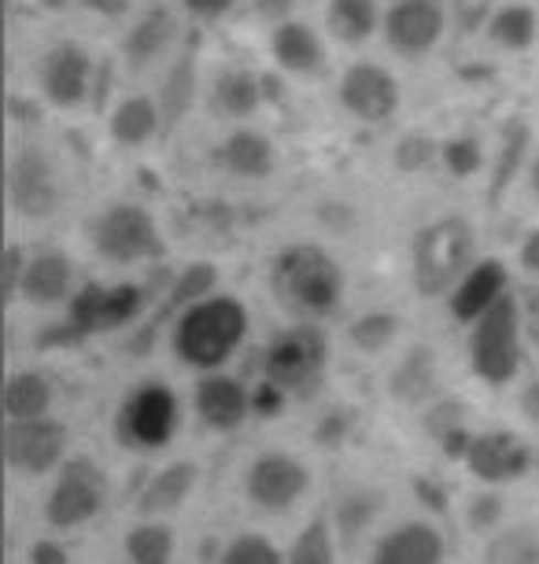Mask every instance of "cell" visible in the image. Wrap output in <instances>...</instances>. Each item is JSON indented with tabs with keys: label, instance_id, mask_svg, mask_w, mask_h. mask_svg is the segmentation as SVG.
<instances>
[{
	"label": "cell",
	"instance_id": "6da1fadb",
	"mask_svg": "<svg viewBox=\"0 0 539 564\" xmlns=\"http://www.w3.org/2000/svg\"><path fill=\"white\" fill-rule=\"evenodd\" d=\"M410 259H414L410 276H414L418 295H425V300L451 295L462 284V276L477 265V229L462 215L429 221L414 237Z\"/></svg>",
	"mask_w": 539,
	"mask_h": 564
},
{
	"label": "cell",
	"instance_id": "7a4b0ae2",
	"mask_svg": "<svg viewBox=\"0 0 539 564\" xmlns=\"http://www.w3.org/2000/svg\"><path fill=\"white\" fill-rule=\"evenodd\" d=\"M248 311L234 295H207L182 311L174 325V350L193 369H218L245 344Z\"/></svg>",
	"mask_w": 539,
	"mask_h": 564
},
{
	"label": "cell",
	"instance_id": "3957f363",
	"mask_svg": "<svg viewBox=\"0 0 539 564\" xmlns=\"http://www.w3.org/2000/svg\"><path fill=\"white\" fill-rule=\"evenodd\" d=\"M273 292L292 314L325 317L341 306L344 273L319 243H292L273 262Z\"/></svg>",
	"mask_w": 539,
	"mask_h": 564
},
{
	"label": "cell",
	"instance_id": "277c9868",
	"mask_svg": "<svg viewBox=\"0 0 539 564\" xmlns=\"http://www.w3.org/2000/svg\"><path fill=\"white\" fill-rule=\"evenodd\" d=\"M470 366L492 388L510 384L521 369V328L525 314L514 292H506L492 311H484L470 325Z\"/></svg>",
	"mask_w": 539,
	"mask_h": 564
},
{
	"label": "cell",
	"instance_id": "5b68a950",
	"mask_svg": "<svg viewBox=\"0 0 539 564\" xmlns=\"http://www.w3.org/2000/svg\"><path fill=\"white\" fill-rule=\"evenodd\" d=\"M93 248L104 262L133 265L163 254V232L155 218L137 204H115L93 221Z\"/></svg>",
	"mask_w": 539,
	"mask_h": 564
},
{
	"label": "cell",
	"instance_id": "8992f818",
	"mask_svg": "<svg viewBox=\"0 0 539 564\" xmlns=\"http://www.w3.org/2000/svg\"><path fill=\"white\" fill-rule=\"evenodd\" d=\"M325 358H330V339L319 325L303 322L273 336L262 358V380L278 384L281 391H300L322 377Z\"/></svg>",
	"mask_w": 539,
	"mask_h": 564
},
{
	"label": "cell",
	"instance_id": "52a82bcc",
	"mask_svg": "<svg viewBox=\"0 0 539 564\" xmlns=\"http://www.w3.org/2000/svg\"><path fill=\"white\" fill-rule=\"evenodd\" d=\"M8 204L19 218L45 221L63 204L56 163L41 144H23L8 163Z\"/></svg>",
	"mask_w": 539,
	"mask_h": 564
},
{
	"label": "cell",
	"instance_id": "ba28073f",
	"mask_svg": "<svg viewBox=\"0 0 539 564\" xmlns=\"http://www.w3.org/2000/svg\"><path fill=\"white\" fill-rule=\"evenodd\" d=\"M104 498H108V480H104L100 465L89 457H74V462H63L56 484H52L45 517L60 531L82 528L104 509Z\"/></svg>",
	"mask_w": 539,
	"mask_h": 564
},
{
	"label": "cell",
	"instance_id": "9c48e42d",
	"mask_svg": "<svg viewBox=\"0 0 539 564\" xmlns=\"http://www.w3.org/2000/svg\"><path fill=\"white\" fill-rule=\"evenodd\" d=\"M144 311V292L137 284H86L71 300L67 333L71 336H100L111 328L130 325Z\"/></svg>",
	"mask_w": 539,
	"mask_h": 564
},
{
	"label": "cell",
	"instance_id": "30bf717a",
	"mask_svg": "<svg viewBox=\"0 0 539 564\" xmlns=\"http://www.w3.org/2000/svg\"><path fill=\"white\" fill-rule=\"evenodd\" d=\"M177 429V399L166 384H144L137 388L115 421V432L126 446L137 451H155L174 435Z\"/></svg>",
	"mask_w": 539,
	"mask_h": 564
},
{
	"label": "cell",
	"instance_id": "8fae6325",
	"mask_svg": "<svg viewBox=\"0 0 539 564\" xmlns=\"http://www.w3.org/2000/svg\"><path fill=\"white\" fill-rule=\"evenodd\" d=\"M67 457V429L52 417L34 421H8L4 429V462L19 476H45L63 468Z\"/></svg>",
	"mask_w": 539,
	"mask_h": 564
},
{
	"label": "cell",
	"instance_id": "7c38bea8",
	"mask_svg": "<svg viewBox=\"0 0 539 564\" xmlns=\"http://www.w3.org/2000/svg\"><path fill=\"white\" fill-rule=\"evenodd\" d=\"M448 8L443 0H396L385 12V41L399 56H425L448 30Z\"/></svg>",
	"mask_w": 539,
	"mask_h": 564
},
{
	"label": "cell",
	"instance_id": "4fadbf2b",
	"mask_svg": "<svg viewBox=\"0 0 539 564\" xmlns=\"http://www.w3.org/2000/svg\"><path fill=\"white\" fill-rule=\"evenodd\" d=\"M306 487H311V468L292 454H259L248 468V498L270 513L295 506L306 495Z\"/></svg>",
	"mask_w": 539,
	"mask_h": 564
},
{
	"label": "cell",
	"instance_id": "5bb4252c",
	"mask_svg": "<svg viewBox=\"0 0 539 564\" xmlns=\"http://www.w3.org/2000/svg\"><path fill=\"white\" fill-rule=\"evenodd\" d=\"M399 100H403V93H399L396 74H388L385 67H377V63H355V67L344 70L341 104L352 119L369 122V126L388 122L399 111Z\"/></svg>",
	"mask_w": 539,
	"mask_h": 564
},
{
	"label": "cell",
	"instance_id": "9a60e30c",
	"mask_svg": "<svg viewBox=\"0 0 539 564\" xmlns=\"http://www.w3.org/2000/svg\"><path fill=\"white\" fill-rule=\"evenodd\" d=\"M93 56L78 41H60L41 59V93L56 108H78L93 89Z\"/></svg>",
	"mask_w": 539,
	"mask_h": 564
},
{
	"label": "cell",
	"instance_id": "2e32d148",
	"mask_svg": "<svg viewBox=\"0 0 539 564\" xmlns=\"http://www.w3.org/2000/svg\"><path fill=\"white\" fill-rule=\"evenodd\" d=\"M528 462L532 454L514 432H481L466 440V465L484 484H510L525 476Z\"/></svg>",
	"mask_w": 539,
	"mask_h": 564
},
{
	"label": "cell",
	"instance_id": "e0dca14e",
	"mask_svg": "<svg viewBox=\"0 0 539 564\" xmlns=\"http://www.w3.org/2000/svg\"><path fill=\"white\" fill-rule=\"evenodd\" d=\"M177 34H182V23L166 4H152L148 12L137 15V23L126 30L122 41V59L130 63L133 70H148L155 67L166 52L177 45Z\"/></svg>",
	"mask_w": 539,
	"mask_h": 564
},
{
	"label": "cell",
	"instance_id": "ac0fdd59",
	"mask_svg": "<svg viewBox=\"0 0 539 564\" xmlns=\"http://www.w3.org/2000/svg\"><path fill=\"white\" fill-rule=\"evenodd\" d=\"M251 410V395L237 384L234 377H222V372H211L196 384V413L207 429L215 432H234L240 421L248 417Z\"/></svg>",
	"mask_w": 539,
	"mask_h": 564
},
{
	"label": "cell",
	"instance_id": "d6986e66",
	"mask_svg": "<svg viewBox=\"0 0 539 564\" xmlns=\"http://www.w3.org/2000/svg\"><path fill=\"white\" fill-rule=\"evenodd\" d=\"M506 292H510L506 289V265L495 259H484L473 265V270L462 276L459 289L451 292V314L459 317V322L473 325L484 311H492Z\"/></svg>",
	"mask_w": 539,
	"mask_h": 564
},
{
	"label": "cell",
	"instance_id": "ffe728a7",
	"mask_svg": "<svg viewBox=\"0 0 539 564\" xmlns=\"http://www.w3.org/2000/svg\"><path fill=\"white\" fill-rule=\"evenodd\" d=\"M74 289V262L63 251H37L30 254L26 276H23V295L30 306H56Z\"/></svg>",
	"mask_w": 539,
	"mask_h": 564
},
{
	"label": "cell",
	"instance_id": "44dd1931",
	"mask_svg": "<svg viewBox=\"0 0 539 564\" xmlns=\"http://www.w3.org/2000/svg\"><path fill=\"white\" fill-rule=\"evenodd\" d=\"M443 561V539L432 524H399L377 542L374 564H440Z\"/></svg>",
	"mask_w": 539,
	"mask_h": 564
},
{
	"label": "cell",
	"instance_id": "7402d4cb",
	"mask_svg": "<svg viewBox=\"0 0 539 564\" xmlns=\"http://www.w3.org/2000/svg\"><path fill=\"white\" fill-rule=\"evenodd\" d=\"M270 52L278 59V67H284L289 74H319L325 63V45L319 30L300 23V19H289V23L273 30Z\"/></svg>",
	"mask_w": 539,
	"mask_h": 564
},
{
	"label": "cell",
	"instance_id": "603a6c76",
	"mask_svg": "<svg viewBox=\"0 0 539 564\" xmlns=\"http://www.w3.org/2000/svg\"><path fill=\"white\" fill-rule=\"evenodd\" d=\"M196 465L193 462H171L163 465L152 480L144 484L141 498H137V513L141 517H160V513H174L188 502L196 487Z\"/></svg>",
	"mask_w": 539,
	"mask_h": 564
},
{
	"label": "cell",
	"instance_id": "cb8c5ba5",
	"mask_svg": "<svg viewBox=\"0 0 539 564\" xmlns=\"http://www.w3.org/2000/svg\"><path fill=\"white\" fill-rule=\"evenodd\" d=\"M218 163L234 177L259 181L273 174V144L256 130H234L218 148Z\"/></svg>",
	"mask_w": 539,
	"mask_h": 564
},
{
	"label": "cell",
	"instance_id": "d4e9b609",
	"mask_svg": "<svg viewBox=\"0 0 539 564\" xmlns=\"http://www.w3.org/2000/svg\"><path fill=\"white\" fill-rule=\"evenodd\" d=\"M163 126V111H160V100L155 97H144V93H137V97H126L119 108L111 111V141L115 144H126V148H141L152 141L155 133H160Z\"/></svg>",
	"mask_w": 539,
	"mask_h": 564
},
{
	"label": "cell",
	"instance_id": "484cf974",
	"mask_svg": "<svg viewBox=\"0 0 539 564\" xmlns=\"http://www.w3.org/2000/svg\"><path fill=\"white\" fill-rule=\"evenodd\" d=\"M488 41L503 52H525L536 45L539 37V12L525 0H514V4H499L495 15L488 19Z\"/></svg>",
	"mask_w": 539,
	"mask_h": 564
},
{
	"label": "cell",
	"instance_id": "4316f807",
	"mask_svg": "<svg viewBox=\"0 0 539 564\" xmlns=\"http://www.w3.org/2000/svg\"><path fill=\"white\" fill-rule=\"evenodd\" d=\"M211 97H215L218 111L226 115V119L245 122V119H251V115L259 111L262 82L251 70H245V67H229V70H222L218 78H215V89H211Z\"/></svg>",
	"mask_w": 539,
	"mask_h": 564
},
{
	"label": "cell",
	"instance_id": "83f0119b",
	"mask_svg": "<svg viewBox=\"0 0 539 564\" xmlns=\"http://www.w3.org/2000/svg\"><path fill=\"white\" fill-rule=\"evenodd\" d=\"M528 152H532V133H528V126L521 119H510L503 126L499 155H495V170H492V193H488L492 204L514 185V177L521 174L528 163H532Z\"/></svg>",
	"mask_w": 539,
	"mask_h": 564
},
{
	"label": "cell",
	"instance_id": "f1b7e54d",
	"mask_svg": "<svg viewBox=\"0 0 539 564\" xmlns=\"http://www.w3.org/2000/svg\"><path fill=\"white\" fill-rule=\"evenodd\" d=\"M52 406V384L41 372H12L4 384V413L8 421H34L48 417Z\"/></svg>",
	"mask_w": 539,
	"mask_h": 564
},
{
	"label": "cell",
	"instance_id": "f546056e",
	"mask_svg": "<svg viewBox=\"0 0 539 564\" xmlns=\"http://www.w3.org/2000/svg\"><path fill=\"white\" fill-rule=\"evenodd\" d=\"M377 0H330V30L344 45H363L377 34Z\"/></svg>",
	"mask_w": 539,
	"mask_h": 564
},
{
	"label": "cell",
	"instance_id": "4dcf8cb0",
	"mask_svg": "<svg viewBox=\"0 0 539 564\" xmlns=\"http://www.w3.org/2000/svg\"><path fill=\"white\" fill-rule=\"evenodd\" d=\"M484 564H539V531L528 524L499 528L484 550Z\"/></svg>",
	"mask_w": 539,
	"mask_h": 564
},
{
	"label": "cell",
	"instance_id": "1f68e13d",
	"mask_svg": "<svg viewBox=\"0 0 539 564\" xmlns=\"http://www.w3.org/2000/svg\"><path fill=\"white\" fill-rule=\"evenodd\" d=\"M193 97H196V63L193 56H182L171 67L163 82V93L160 100V111H163V126H174L177 119H185V111L193 108Z\"/></svg>",
	"mask_w": 539,
	"mask_h": 564
},
{
	"label": "cell",
	"instance_id": "d6a6232c",
	"mask_svg": "<svg viewBox=\"0 0 539 564\" xmlns=\"http://www.w3.org/2000/svg\"><path fill=\"white\" fill-rule=\"evenodd\" d=\"M126 557L130 564H174V531L166 524H137L126 535Z\"/></svg>",
	"mask_w": 539,
	"mask_h": 564
},
{
	"label": "cell",
	"instance_id": "836d02e7",
	"mask_svg": "<svg viewBox=\"0 0 539 564\" xmlns=\"http://www.w3.org/2000/svg\"><path fill=\"white\" fill-rule=\"evenodd\" d=\"M284 564H336V542L333 528L325 520H311L300 535H295Z\"/></svg>",
	"mask_w": 539,
	"mask_h": 564
},
{
	"label": "cell",
	"instance_id": "e575fe53",
	"mask_svg": "<svg viewBox=\"0 0 539 564\" xmlns=\"http://www.w3.org/2000/svg\"><path fill=\"white\" fill-rule=\"evenodd\" d=\"M392 391L407 402H418L429 395L432 391V350L429 347H414L403 358V366H399L392 377Z\"/></svg>",
	"mask_w": 539,
	"mask_h": 564
},
{
	"label": "cell",
	"instance_id": "d590c367",
	"mask_svg": "<svg viewBox=\"0 0 539 564\" xmlns=\"http://www.w3.org/2000/svg\"><path fill=\"white\" fill-rule=\"evenodd\" d=\"M396 314H385V311H369L363 317H355L352 328H347V339L358 347V350H366V355H380L388 344L396 339Z\"/></svg>",
	"mask_w": 539,
	"mask_h": 564
},
{
	"label": "cell",
	"instance_id": "8d00e7d4",
	"mask_svg": "<svg viewBox=\"0 0 539 564\" xmlns=\"http://www.w3.org/2000/svg\"><path fill=\"white\" fill-rule=\"evenodd\" d=\"M380 506H385V498L377 491H366V487H358V491L344 495L341 509H336V524L347 539L352 535H363V531L374 524V517L380 513Z\"/></svg>",
	"mask_w": 539,
	"mask_h": 564
},
{
	"label": "cell",
	"instance_id": "74e56055",
	"mask_svg": "<svg viewBox=\"0 0 539 564\" xmlns=\"http://www.w3.org/2000/svg\"><path fill=\"white\" fill-rule=\"evenodd\" d=\"M215 284H218V270H215V265L196 262V265H188V270L174 281L171 300H166V303L177 306V311H188L193 303L207 300V295L215 292Z\"/></svg>",
	"mask_w": 539,
	"mask_h": 564
},
{
	"label": "cell",
	"instance_id": "f35d334b",
	"mask_svg": "<svg viewBox=\"0 0 539 564\" xmlns=\"http://www.w3.org/2000/svg\"><path fill=\"white\" fill-rule=\"evenodd\" d=\"M440 159L454 177H473L484 166V148H481L477 137L459 133V137H451V141L440 144Z\"/></svg>",
	"mask_w": 539,
	"mask_h": 564
},
{
	"label": "cell",
	"instance_id": "ab89813d",
	"mask_svg": "<svg viewBox=\"0 0 539 564\" xmlns=\"http://www.w3.org/2000/svg\"><path fill=\"white\" fill-rule=\"evenodd\" d=\"M218 564H284V557L267 535H237L222 550Z\"/></svg>",
	"mask_w": 539,
	"mask_h": 564
},
{
	"label": "cell",
	"instance_id": "60d3db41",
	"mask_svg": "<svg viewBox=\"0 0 539 564\" xmlns=\"http://www.w3.org/2000/svg\"><path fill=\"white\" fill-rule=\"evenodd\" d=\"M26 262H30V254H23L19 243H8L4 259H0V292H4V303H15L19 295H23Z\"/></svg>",
	"mask_w": 539,
	"mask_h": 564
},
{
	"label": "cell",
	"instance_id": "b9f144b4",
	"mask_svg": "<svg viewBox=\"0 0 539 564\" xmlns=\"http://www.w3.org/2000/svg\"><path fill=\"white\" fill-rule=\"evenodd\" d=\"M440 155V144H432L425 133H407L396 144V166L399 170H425Z\"/></svg>",
	"mask_w": 539,
	"mask_h": 564
},
{
	"label": "cell",
	"instance_id": "7bdbcfd3",
	"mask_svg": "<svg viewBox=\"0 0 539 564\" xmlns=\"http://www.w3.org/2000/svg\"><path fill=\"white\" fill-rule=\"evenodd\" d=\"M454 19H459V26L466 30H481L488 26V19L495 15V8H499V0H448Z\"/></svg>",
	"mask_w": 539,
	"mask_h": 564
},
{
	"label": "cell",
	"instance_id": "ee69618b",
	"mask_svg": "<svg viewBox=\"0 0 539 564\" xmlns=\"http://www.w3.org/2000/svg\"><path fill=\"white\" fill-rule=\"evenodd\" d=\"M499 520H503V502H499V498H495V495L473 498V506H470V528L488 531V528H499Z\"/></svg>",
	"mask_w": 539,
	"mask_h": 564
},
{
	"label": "cell",
	"instance_id": "f6af8a7d",
	"mask_svg": "<svg viewBox=\"0 0 539 564\" xmlns=\"http://www.w3.org/2000/svg\"><path fill=\"white\" fill-rule=\"evenodd\" d=\"M30 564H71V561H67V550H63L60 542L41 539L30 546Z\"/></svg>",
	"mask_w": 539,
	"mask_h": 564
},
{
	"label": "cell",
	"instance_id": "bcb514c9",
	"mask_svg": "<svg viewBox=\"0 0 539 564\" xmlns=\"http://www.w3.org/2000/svg\"><path fill=\"white\" fill-rule=\"evenodd\" d=\"M182 4H185L193 15L218 19V15H226V12H229V4H234V0H182Z\"/></svg>",
	"mask_w": 539,
	"mask_h": 564
},
{
	"label": "cell",
	"instance_id": "7dc6e473",
	"mask_svg": "<svg viewBox=\"0 0 539 564\" xmlns=\"http://www.w3.org/2000/svg\"><path fill=\"white\" fill-rule=\"evenodd\" d=\"M521 265L528 273H539V229L528 232L525 243H521Z\"/></svg>",
	"mask_w": 539,
	"mask_h": 564
},
{
	"label": "cell",
	"instance_id": "c3c4849f",
	"mask_svg": "<svg viewBox=\"0 0 539 564\" xmlns=\"http://www.w3.org/2000/svg\"><path fill=\"white\" fill-rule=\"evenodd\" d=\"M521 413L528 421L539 424V380H532V384L521 391Z\"/></svg>",
	"mask_w": 539,
	"mask_h": 564
},
{
	"label": "cell",
	"instance_id": "681fc988",
	"mask_svg": "<svg viewBox=\"0 0 539 564\" xmlns=\"http://www.w3.org/2000/svg\"><path fill=\"white\" fill-rule=\"evenodd\" d=\"M528 193H532L539 199V155L528 163Z\"/></svg>",
	"mask_w": 539,
	"mask_h": 564
},
{
	"label": "cell",
	"instance_id": "f907efd6",
	"mask_svg": "<svg viewBox=\"0 0 539 564\" xmlns=\"http://www.w3.org/2000/svg\"><path fill=\"white\" fill-rule=\"evenodd\" d=\"M289 4H292V0H259L262 12H284Z\"/></svg>",
	"mask_w": 539,
	"mask_h": 564
},
{
	"label": "cell",
	"instance_id": "816d5d0a",
	"mask_svg": "<svg viewBox=\"0 0 539 564\" xmlns=\"http://www.w3.org/2000/svg\"><path fill=\"white\" fill-rule=\"evenodd\" d=\"M86 4H93L97 12H115V8L126 4V0H86Z\"/></svg>",
	"mask_w": 539,
	"mask_h": 564
},
{
	"label": "cell",
	"instance_id": "f5cc1de1",
	"mask_svg": "<svg viewBox=\"0 0 539 564\" xmlns=\"http://www.w3.org/2000/svg\"><path fill=\"white\" fill-rule=\"evenodd\" d=\"M37 4L45 8V12H67L71 0H37Z\"/></svg>",
	"mask_w": 539,
	"mask_h": 564
},
{
	"label": "cell",
	"instance_id": "db71d44e",
	"mask_svg": "<svg viewBox=\"0 0 539 564\" xmlns=\"http://www.w3.org/2000/svg\"><path fill=\"white\" fill-rule=\"evenodd\" d=\"M532 328H536V336H539V295H536V303H532Z\"/></svg>",
	"mask_w": 539,
	"mask_h": 564
}]
</instances>
